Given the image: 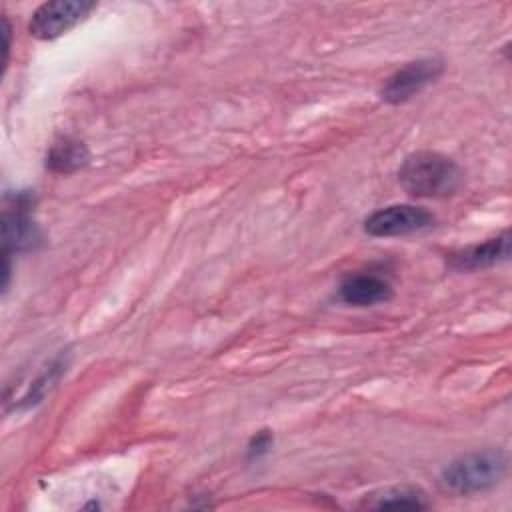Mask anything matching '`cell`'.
Masks as SVG:
<instances>
[{"mask_svg":"<svg viewBox=\"0 0 512 512\" xmlns=\"http://www.w3.org/2000/svg\"><path fill=\"white\" fill-rule=\"evenodd\" d=\"M88 158H90V154H88V148L84 146V142L64 136L52 144V148L46 156V166H48V170H52L56 174H70V172L84 168L88 164Z\"/></svg>","mask_w":512,"mask_h":512,"instance_id":"obj_9","label":"cell"},{"mask_svg":"<svg viewBox=\"0 0 512 512\" xmlns=\"http://www.w3.org/2000/svg\"><path fill=\"white\" fill-rule=\"evenodd\" d=\"M372 508H400V510H420L426 508L422 494L410 488H390L378 494V500L370 504Z\"/></svg>","mask_w":512,"mask_h":512,"instance_id":"obj_10","label":"cell"},{"mask_svg":"<svg viewBox=\"0 0 512 512\" xmlns=\"http://www.w3.org/2000/svg\"><path fill=\"white\" fill-rule=\"evenodd\" d=\"M338 296L350 306H372L390 300L392 288L376 274H354L340 284Z\"/></svg>","mask_w":512,"mask_h":512,"instance_id":"obj_8","label":"cell"},{"mask_svg":"<svg viewBox=\"0 0 512 512\" xmlns=\"http://www.w3.org/2000/svg\"><path fill=\"white\" fill-rule=\"evenodd\" d=\"M442 70L444 64L438 58H420L408 62L386 80V84L380 90V96L390 104H402L420 94L428 84L438 80Z\"/></svg>","mask_w":512,"mask_h":512,"instance_id":"obj_5","label":"cell"},{"mask_svg":"<svg viewBox=\"0 0 512 512\" xmlns=\"http://www.w3.org/2000/svg\"><path fill=\"white\" fill-rule=\"evenodd\" d=\"M94 8L86 0H52L38 6L30 18L28 30L34 38L54 40L74 28Z\"/></svg>","mask_w":512,"mask_h":512,"instance_id":"obj_4","label":"cell"},{"mask_svg":"<svg viewBox=\"0 0 512 512\" xmlns=\"http://www.w3.org/2000/svg\"><path fill=\"white\" fill-rule=\"evenodd\" d=\"M508 468L502 450H478L452 460L442 472V484L456 494L484 492L496 486Z\"/></svg>","mask_w":512,"mask_h":512,"instance_id":"obj_2","label":"cell"},{"mask_svg":"<svg viewBox=\"0 0 512 512\" xmlns=\"http://www.w3.org/2000/svg\"><path fill=\"white\" fill-rule=\"evenodd\" d=\"M270 444H272V438H270V434H268V432H260V434H256V436L252 438L250 446H248V456H250V458H260L262 454H266V452H268Z\"/></svg>","mask_w":512,"mask_h":512,"instance_id":"obj_11","label":"cell"},{"mask_svg":"<svg viewBox=\"0 0 512 512\" xmlns=\"http://www.w3.org/2000/svg\"><path fill=\"white\" fill-rule=\"evenodd\" d=\"M32 198L30 194L22 192L14 196V204L4 210L2 216V242H4V256L14 252L34 250L42 242V234L36 222L30 216Z\"/></svg>","mask_w":512,"mask_h":512,"instance_id":"obj_6","label":"cell"},{"mask_svg":"<svg viewBox=\"0 0 512 512\" xmlns=\"http://www.w3.org/2000/svg\"><path fill=\"white\" fill-rule=\"evenodd\" d=\"M398 180L416 198H448L460 188L462 170L444 154L420 150L404 158Z\"/></svg>","mask_w":512,"mask_h":512,"instance_id":"obj_1","label":"cell"},{"mask_svg":"<svg viewBox=\"0 0 512 512\" xmlns=\"http://www.w3.org/2000/svg\"><path fill=\"white\" fill-rule=\"evenodd\" d=\"M430 226H434V214L414 204H392L372 212L364 220L366 234L376 238L406 236L428 230Z\"/></svg>","mask_w":512,"mask_h":512,"instance_id":"obj_3","label":"cell"},{"mask_svg":"<svg viewBox=\"0 0 512 512\" xmlns=\"http://www.w3.org/2000/svg\"><path fill=\"white\" fill-rule=\"evenodd\" d=\"M510 256V232H502L494 238H488L482 244L468 246L452 254V268L456 270H482L498 262H504Z\"/></svg>","mask_w":512,"mask_h":512,"instance_id":"obj_7","label":"cell"}]
</instances>
